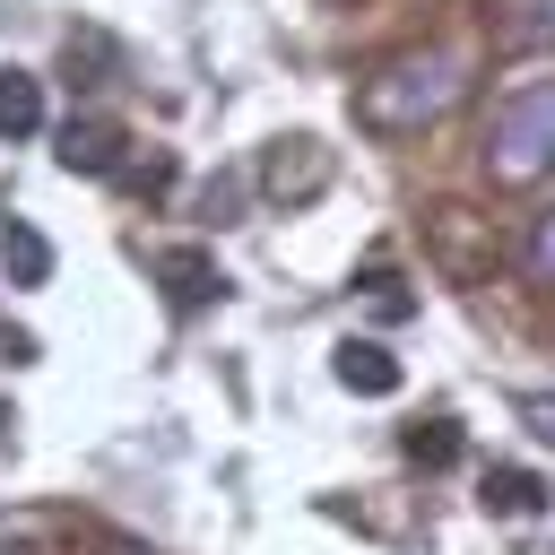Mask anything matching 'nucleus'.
<instances>
[{
  "label": "nucleus",
  "instance_id": "obj_7",
  "mask_svg": "<svg viewBox=\"0 0 555 555\" xmlns=\"http://www.w3.org/2000/svg\"><path fill=\"white\" fill-rule=\"evenodd\" d=\"M156 278H165V295H173V304H208V295L225 286V278H217V260H208L199 243H165V251H156Z\"/></svg>",
  "mask_w": 555,
  "mask_h": 555
},
{
  "label": "nucleus",
  "instance_id": "obj_14",
  "mask_svg": "<svg viewBox=\"0 0 555 555\" xmlns=\"http://www.w3.org/2000/svg\"><path fill=\"white\" fill-rule=\"evenodd\" d=\"M113 555H139V546H113Z\"/></svg>",
  "mask_w": 555,
  "mask_h": 555
},
{
  "label": "nucleus",
  "instance_id": "obj_8",
  "mask_svg": "<svg viewBox=\"0 0 555 555\" xmlns=\"http://www.w3.org/2000/svg\"><path fill=\"white\" fill-rule=\"evenodd\" d=\"M0 139H43V78L0 69Z\"/></svg>",
  "mask_w": 555,
  "mask_h": 555
},
{
  "label": "nucleus",
  "instance_id": "obj_3",
  "mask_svg": "<svg viewBox=\"0 0 555 555\" xmlns=\"http://www.w3.org/2000/svg\"><path fill=\"white\" fill-rule=\"evenodd\" d=\"M260 191L286 199V208L321 199V191H330V147H321V139H278V147L260 156Z\"/></svg>",
  "mask_w": 555,
  "mask_h": 555
},
{
  "label": "nucleus",
  "instance_id": "obj_1",
  "mask_svg": "<svg viewBox=\"0 0 555 555\" xmlns=\"http://www.w3.org/2000/svg\"><path fill=\"white\" fill-rule=\"evenodd\" d=\"M460 95H468V52H460V43H408V52H390V61H373V69L356 78V130H373V139H416V130H434Z\"/></svg>",
  "mask_w": 555,
  "mask_h": 555
},
{
  "label": "nucleus",
  "instance_id": "obj_5",
  "mask_svg": "<svg viewBox=\"0 0 555 555\" xmlns=\"http://www.w3.org/2000/svg\"><path fill=\"white\" fill-rule=\"evenodd\" d=\"M0 269L9 286H52V234L26 217H0Z\"/></svg>",
  "mask_w": 555,
  "mask_h": 555
},
{
  "label": "nucleus",
  "instance_id": "obj_11",
  "mask_svg": "<svg viewBox=\"0 0 555 555\" xmlns=\"http://www.w3.org/2000/svg\"><path fill=\"white\" fill-rule=\"evenodd\" d=\"M503 35H512V43H555V0H512Z\"/></svg>",
  "mask_w": 555,
  "mask_h": 555
},
{
  "label": "nucleus",
  "instance_id": "obj_10",
  "mask_svg": "<svg viewBox=\"0 0 555 555\" xmlns=\"http://www.w3.org/2000/svg\"><path fill=\"white\" fill-rule=\"evenodd\" d=\"M408 460H416V468H451V460H460V425H451V416L408 425Z\"/></svg>",
  "mask_w": 555,
  "mask_h": 555
},
{
  "label": "nucleus",
  "instance_id": "obj_4",
  "mask_svg": "<svg viewBox=\"0 0 555 555\" xmlns=\"http://www.w3.org/2000/svg\"><path fill=\"white\" fill-rule=\"evenodd\" d=\"M52 156H61V173H113L121 165V121L113 113H78Z\"/></svg>",
  "mask_w": 555,
  "mask_h": 555
},
{
  "label": "nucleus",
  "instance_id": "obj_12",
  "mask_svg": "<svg viewBox=\"0 0 555 555\" xmlns=\"http://www.w3.org/2000/svg\"><path fill=\"white\" fill-rule=\"evenodd\" d=\"M520 425H529L538 442H555V390H520Z\"/></svg>",
  "mask_w": 555,
  "mask_h": 555
},
{
  "label": "nucleus",
  "instance_id": "obj_6",
  "mask_svg": "<svg viewBox=\"0 0 555 555\" xmlns=\"http://www.w3.org/2000/svg\"><path fill=\"white\" fill-rule=\"evenodd\" d=\"M330 373H338V382H347L356 399H390V390H399V356H390L382 338H347Z\"/></svg>",
  "mask_w": 555,
  "mask_h": 555
},
{
  "label": "nucleus",
  "instance_id": "obj_9",
  "mask_svg": "<svg viewBox=\"0 0 555 555\" xmlns=\"http://www.w3.org/2000/svg\"><path fill=\"white\" fill-rule=\"evenodd\" d=\"M486 512L494 520H538L546 512V486L529 468H486Z\"/></svg>",
  "mask_w": 555,
  "mask_h": 555
},
{
  "label": "nucleus",
  "instance_id": "obj_13",
  "mask_svg": "<svg viewBox=\"0 0 555 555\" xmlns=\"http://www.w3.org/2000/svg\"><path fill=\"white\" fill-rule=\"evenodd\" d=\"M529 269L555 286V208H546V217H538V234H529Z\"/></svg>",
  "mask_w": 555,
  "mask_h": 555
},
{
  "label": "nucleus",
  "instance_id": "obj_2",
  "mask_svg": "<svg viewBox=\"0 0 555 555\" xmlns=\"http://www.w3.org/2000/svg\"><path fill=\"white\" fill-rule=\"evenodd\" d=\"M477 165H486V182H503V191H529V182L555 173V78H529V87H512V95L486 113Z\"/></svg>",
  "mask_w": 555,
  "mask_h": 555
}]
</instances>
